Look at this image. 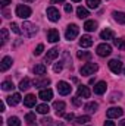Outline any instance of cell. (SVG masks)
<instances>
[{
	"label": "cell",
	"instance_id": "obj_1",
	"mask_svg": "<svg viewBox=\"0 0 125 126\" xmlns=\"http://www.w3.org/2000/svg\"><path fill=\"white\" fill-rule=\"evenodd\" d=\"M21 28H22V32H24L25 37H34L37 34V31H38V27L31 24V22H24Z\"/></svg>",
	"mask_w": 125,
	"mask_h": 126
},
{
	"label": "cell",
	"instance_id": "obj_2",
	"mask_svg": "<svg viewBox=\"0 0 125 126\" xmlns=\"http://www.w3.org/2000/svg\"><path fill=\"white\" fill-rule=\"evenodd\" d=\"M99 70V66L96 64V63H85L81 69H80V73L83 75V76H90V75H93Z\"/></svg>",
	"mask_w": 125,
	"mask_h": 126
},
{
	"label": "cell",
	"instance_id": "obj_3",
	"mask_svg": "<svg viewBox=\"0 0 125 126\" xmlns=\"http://www.w3.org/2000/svg\"><path fill=\"white\" fill-rule=\"evenodd\" d=\"M16 16L21 19H27L31 16V9L27 4H18L16 6Z\"/></svg>",
	"mask_w": 125,
	"mask_h": 126
},
{
	"label": "cell",
	"instance_id": "obj_4",
	"mask_svg": "<svg viewBox=\"0 0 125 126\" xmlns=\"http://www.w3.org/2000/svg\"><path fill=\"white\" fill-rule=\"evenodd\" d=\"M96 53H97L100 57L110 56V53H112V47H110V44H107V43H102V44H99V46H97Z\"/></svg>",
	"mask_w": 125,
	"mask_h": 126
},
{
	"label": "cell",
	"instance_id": "obj_5",
	"mask_svg": "<svg viewBox=\"0 0 125 126\" xmlns=\"http://www.w3.org/2000/svg\"><path fill=\"white\" fill-rule=\"evenodd\" d=\"M78 32H80V28H78L75 24H71V25H68V28H66V31H65V38L69 40V41H72L74 38H77Z\"/></svg>",
	"mask_w": 125,
	"mask_h": 126
},
{
	"label": "cell",
	"instance_id": "obj_6",
	"mask_svg": "<svg viewBox=\"0 0 125 126\" xmlns=\"http://www.w3.org/2000/svg\"><path fill=\"white\" fill-rule=\"evenodd\" d=\"M71 91H72V87L68 82H65V81H59L58 82V93L61 95H68L71 94Z\"/></svg>",
	"mask_w": 125,
	"mask_h": 126
},
{
	"label": "cell",
	"instance_id": "obj_7",
	"mask_svg": "<svg viewBox=\"0 0 125 126\" xmlns=\"http://www.w3.org/2000/svg\"><path fill=\"white\" fill-rule=\"evenodd\" d=\"M47 18H49V21H52V22H58V21L61 19V13H59V10H58L56 7L50 6V7H47Z\"/></svg>",
	"mask_w": 125,
	"mask_h": 126
},
{
	"label": "cell",
	"instance_id": "obj_8",
	"mask_svg": "<svg viewBox=\"0 0 125 126\" xmlns=\"http://www.w3.org/2000/svg\"><path fill=\"white\" fill-rule=\"evenodd\" d=\"M124 114V110L121 109V107H110L107 111H106V116L109 117V119H118V117H121Z\"/></svg>",
	"mask_w": 125,
	"mask_h": 126
},
{
	"label": "cell",
	"instance_id": "obj_9",
	"mask_svg": "<svg viewBox=\"0 0 125 126\" xmlns=\"http://www.w3.org/2000/svg\"><path fill=\"white\" fill-rule=\"evenodd\" d=\"M109 69H110L113 73L119 75V73L122 72V62H121V60H118V59L110 60V62H109Z\"/></svg>",
	"mask_w": 125,
	"mask_h": 126
},
{
	"label": "cell",
	"instance_id": "obj_10",
	"mask_svg": "<svg viewBox=\"0 0 125 126\" xmlns=\"http://www.w3.org/2000/svg\"><path fill=\"white\" fill-rule=\"evenodd\" d=\"M59 56V48H50L49 51H47V54H46V57H44V62L46 63H50V62H53L56 57Z\"/></svg>",
	"mask_w": 125,
	"mask_h": 126
},
{
	"label": "cell",
	"instance_id": "obj_11",
	"mask_svg": "<svg viewBox=\"0 0 125 126\" xmlns=\"http://www.w3.org/2000/svg\"><path fill=\"white\" fill-rule=\"evenodd\" d=\"M106 90H107V84L104 82V81H99L96 85H94V93L97 95H102L106 93Z\"/></svg>",
	"mask_w": 125,
	"mask_h": 126
},
{
	"label": "cell",
	"instance_id": "obj_12",
	"mask_svg": "<svg viewBox=\"0 0 125 126\" xmlns=\"http://www.w3.org/2000/svg\"><path fill=\"white\" fill-rule=\"evenodd\" d=\"M59 38H61V35H59V31H58V30L52 28V30L47 31V40H49L50 43H58Z\"/></svg>",
	"mask_w": 125,
	"mask_h": 126
},
{
	"label": "cell",
	"instance_id": "obj_13",
	"mask_svg": "<svg viewBox=\"0 0 125 126\" xmlns=\"http://www.w3.org/2000/svg\"><path fill=\"white\" fill-rule=\"evenodd\" d=\"M38 98H41L43 101H50L53 98V91L50 88H46V90H41L40 94H38Z\"/></svg>",
	"mask_w": 125,
	"mask_h": 126
},
{
	"label": "cell",
	"instance_id": "obj_14",
	"mask_svg": "<svg viewBox=\"0 0 125 126\" xmlns=\"http://www.w3.org/2000/svg\"><path fill=\"white\" fill-rule=\"evenodd\" d=\"M80 46H81L83 48L91 47V46H93V38H91L90 35H83V37L80 38Z\"/></svg>",
	"mask_w": 125,
	"mask_h": 126
},
{
	"label": "cell",
	"instance_id": "obj_15",
	"mask_svg": "<svg viewBox=\"0 0 125 126\" xmlns=\"http://www.w3.org/2000/svg\"><path fill=\"white\" fill-rule=\"evenodd\" d=\"M21 94H18V93H15V94L9 95L7 98H6V101H7V104L9 106H16V104H19L21 103Z\"/></svg>",
	"mask_w": 125,
	"mask_h": 126
},
{
	"label": "cell",
	"instance_id": "obj_16",
	"mask_svg": "<svg viewBox=\"0 0 125 126\" xmlns=\"http://www.w3.org/2000/svg\"><path fill=\"white\" fill-rule=\"evenodd\" d=\"M12 63H13V60H12V57H9V56H4L3 59H1V64H0V70L1 72H6L10 66H12Z\"/></svg>",
	"mask_w": 125,
	"mask_h": 126
},
{
	"label": "cell",
	"instance_id": "obj_17",
	"mask_svg": "<svg viewBox=\"0 0 125 126\" xmlns=\"http://www.w3.org/2000/svg\"><path fill=\"white\" fill-rule=\"evenodd\" d=\"M90 95H91V91H90L88 87H85V85L78 87V97L80 98H88Z\"/></svg>",
	"mask_w": 125,
	"mask_h": 126
},
{
	"label": "cell",
	"instance_id": "obj_18",
	"mask_svg": "<svg viewBox=\"0 0 125 126\" xmlns=\"http://www.w3.org/2000/svg\"><path fill=\"white\" fill-rule=\"evenodd\" d=\"M53 107H55V110H56V116L58 117H61L65 114V103L63 101H56L55 104H53Z\"/></svg>",
	"mask_w": 125,
	"mask_h": 126
},
{
	"label": "cell",
	"instance_id": "obj_19",
	"mask_svg": "<svg viewBox=\"0 0 125 126\" xmlns=\"http://www.w3.org/2000/svg\"><path fill=\"white\" fill-rule=\"evenodd\" d=\"M112 16H113V19H115L118 24H121V25H125V13H124V12H118V10H113V12H112Z\"/></svg>",
	"mask_w": 125,
	"mask_h": 126
},
{
	"label": "cell",
	"instance_id": "obj_20",
	"mask_svg": "<svg viewBox=\"0 0 125 126\" xmlns=\"http://www.w3.org/2000/svg\"><path fill=\"white\" fill-rule=\"evenodd\" d=\"M100 38L102 40H113L115 38V32L112 30H109V28H106V30H103L100 32Z\"/></svg>",
	"mask_w": 125,
	"mask_h": 126
},
{
	"label": "cell",
	"instance_id": "obj_21",
	"mask_svg": "<svg viewBox=\"0 0 125 126\" xmlns=\"http://www.w3.org/2000/svg\"><path fill=\"white\" fill-rule=\"evenodd\" d=\"M46 70H47V67H46V64H43V63H38V64L34 66V75L43 76V75L46 73Z\"/></svg>",
	"mask_w": 125,
	"mask_h": 126
},
{
	"label": "cell",
	"instance_id": "obj_22",
	"mask_svg": "<svg viewBox=\"0 0 125 126\" xmlns=\"http://www.w3.org/2000/svg\"><path fill=\"white\" fill-rule=\"evenodd\" d=\"M35 95H32V94H28L27 97H24V104L27 106V107H34L35 106Z\"/></svg>",
	"mask_w": 125,
	"mask_h": 126
},
{
	"label": "cell",
	"instance_id": "obj_23",
	"mask_svg": "<svg viewBox=\"0 0 125 126\" xmlns=\"http://www.w3.org/2000/svg\"><path fill=\"white\" fill-rule=\"evenodd\" d=\"M49 85H50V79H49V78H43V79H37V81H34V87H37V88L49 87Z\"/></svg>",
	"mask_w": 125,
	"mask_h": 126
},
{
	"label": "cell",
	"instance_id": "obj_24",
	"mask_svg": "<svg viewBox=\"0 0 125 126\" xmlns=\"http://www.w3.org/2000/svg\"><path fill=\"white\" fill-rule=\"evenodd\" d=\"M84 30L88 31V32L96 31V30H97V22H96V21H85V24H84Z\"/></svg>",
	"mask_w": 125,
	"mask_h": 126
},
{
	"label": "cell",
	"instance_id": "obj_25",
	"mask_svg": "<svg viewBox=\"0 0 125 126\" xmlns=\"http://www.w3.org/2000/svg\"><path fill=\"white\" fill-rule=\"evenodd\" d=\"M77 16H78L80 19H85V18L88 16V10H87L85 7H83V6H80V7L77 9Z\"/></svg>",
	"mask_w": 125,
	"mask_h": 126
},
{
	"label": "cell",
	"instance_id": "obj_26",
	"mask_svg": "<svg viewBox=\"0 0 125 126\" xmlns=\"http://www.w3.org/2000/svg\"><path fill=\"white\" fill-rule=\"evenodd\" d=\"M88 113H94V111H97V109H99V104L97 103H94V101H91V103H88V104H85V107H84Z\"/></svg>",
	"mask_w": 125,
	"mask_h": 126
},
{
	"label": "cell",
	"instance_id": "obj_27",
	"mask_svg": "<svg viewBox=\"0 0 125 126\" xmlns=\"http://www.w3.org/2000/svg\"><path fill=\"white\" fill-rule=\"evenodd\" d=\"M7 126H21V120L16 116H10L7 119Z\"/></svg>",
	"mask_w": 125,
	"mask_h": 126
},
{
	"label": "cell",
	"instance_id": "obj_28",
	"mask_svg": "<svg viewBox=\"0 0 125 126\" xmlns=\"http://www.w3.org/2000/svg\"><path fill=\"white\" fill-rule=\"evenodd\" d=\"M30 88V79L28 78H24L21 82H19V90L21 91H27Z\"/></svg>",
	"mask_w": 125,
	"mask_h": 126
},
{
	"label": "cell",
	"instance_id": "obj_29",
	"mask_svg": "<svg viewBox=\"0 0 125 126\" xmlns=\"http://www.w3.org/2000/svg\"><path fill=\"white\" fill-rule=\"evenodd\" d=\"M37 111H38L40 114H47V113L50 111V107H49L47 104H40V106H37Z\"/></svg>",
	"mask_w": 125,
	"mask_h": 126
},
{
	"label": "cell",
	"instance_id": "obj_30",
	"mask_svg": "<svg viewBox=\"0 0 125 126\" xmlns=\"http://www.w3.org/2000/svg\"><path fill=\"white\" fill-rule=\"evenodd\" d=\"M25 122L30 126H35L34 122H35V113H27L25 114Z\"/></svg>",
	"mask_w": 125,
	"mask_h": 126
},
{
	"label": "cell",
	"instance_id": "obj_31",
	"mask_svg": "<svg viewBox=\"0 0 125 126\" xmlns=\"http://www.w3.org/2000/svg\"><path fill=\"white\" fill-rule=\"evenodd\" d=\"M87 122H90V116H80V117L75 119L74 123H77V125H85Z\"/></svg>",
	"mask_w": 125,
	"mask_h": 126
},
{
	"label": "cell",
	"instance_id": "obj_32",
	"mask_svg": "<svg viewBox=\"0 0 125 126\" xmlns=\"http://www.w3.org/2000/svg\"><path fill=\"white\" fill-rule=\"evenodd\" d=\"M113 43L119 50H125V38H116V40H113Z\"/></svg>",
	"mask_w": 125,
	"mask_h": 126
},
{
	"label": "cell",
	"instance_id": "obj_33",
	"mask_svg": "<svg viewBox=\"0 0 125 126\" xmlns=\"http://www.w3.org/2000/svg\"><path fill=\"white\" fill-rule=\"evenodd\" d=\"M13 82L12 81H4L3 84H1V88H3V91H10V90H13Z\"/></svg>",
	"mask_w": 125,
	"mask_h": 126
},
{
	"label": "cell",
	"instance_id": "obj_34",
	"mask_svg": "<svg viewBox=\"0 0 125 126\" xmlns=\"http://www.w3.org/2000/svg\"><path fill=\"white\" fill-rule=\"evenodd\" d=\"M87 6L90 9H97L100 6V0H87Z\"/></svg>",
	"mask_w": 125,
	"mask_h": 126
},
{
	"label": "cell",
	"instance_id": "obj_35",
	"mask_svg": "<svg viewBox=\"0 0 125 126\" xmlns=\"http://www.w3.org/2000/svg\"><path fill=\"white\" fill-rule=\"evenodd\" d=\"M7 40H9L7 30H6V28H3V30H1V46H4V44L7 43Z\"/></svg>",
	"mask_w": 125,
	"mask_h": 126
},
{
	"label": "cell",
	"instance_id": "obj_36",
	"mask_svg": "<svg viewBox=\"0 0 125 126\" xmlns=\"http://www.w3.org/2000/svg\"><path fill=\"white\" fill-rule=\"evenodd\" d=\"M77 57L78 59H90L91 57V53H88V51H78L77 53Z\"/></svg>",
	"mask_w": 125,
	"mask_h": 126
},
{
	"label": "cell",
	"instance_id": "obj_37",
	"mask_svg": "<svg viewBox=\"0 0 125 126\" xmlns=\"http://www.w3.org/2000/svg\"><path fill=\"white\" fill-rule=\"evenodd\" d=\"M43 50H44V46H43V44H38V46L35 47V50H34V56H40V54L43 53Z\"/></svg>",
	"mask_w": 125,
	"mask_h": 126
},
{
	"label": "cell",
	"instance_id": "obj_38",
	"mask_svg": "<svg viewBox=\"0 0 125 126\" xmlns=\"http://www.w3.org/2000/svg\"><path fill=\"white\" fill-rule=\"evenodd\" d=\"M10 30L15 32V34H22V30H19L18 24H15V22H12V24H10Z\"/></svg>",
	"mask_w": 125,
	"mask_h": 126
},
{
	"label": "cell",
	"instance_id": "obj_39",
	"mask_svg": "<svg viewBox=\"0 0 125 126\" xmlns=\"http://www.w3.org/2000/svg\"><path fill=\"white\" fill-rule=\"evenodd\" d=\"M62 69H63V64L61 62H59V63H55V66H53V72L59 73V72H62Z\"/></svg>",
	"mask_w": 125,
	"mask_h": 126
},
{
	"label": "cell",
	"instance_id": "obj_40",
	"mask_svg": "<svg viewBox=\"0 0 125 126\" xmlns=\"http://www.w3.org/2000/svg\"><path fill=\"white\" fill-rule=\"evenodd\" d=\"M72 103H74V106H81V98L77 95V97L72 98Z\"/></svg>",
	"mask_w": 125,
	"mask_h": 126
},
{
	"label": "cell",
	"instance_id": "obj_41",
	"mask_svg": "<svg viewBox=\"0 0 125 126\" xmlns=\"http://www.w3.org/2000/svg\"><path fill=\"white\" fill-rule=\"evenodd\" d=\"M52 122H53V120H52L50 117H44V119L41 120V123H43V125H46V126H49L50 123H52Z\"/></svg>",
	"mask_w": 125,
	"mask_h": 126
},
{
	"label": "cell",
	"instance_id": "obj_42",
	"mask_svg": "<svg viewBox=\"0 0 125 126\" xmlns=\"http://www.w3.org/2000/svg\"><path fill=\"white\" fill-rule=\"evenodd\" d=\"M12 3V0H0V6L1 7H6L7 4H10Z\"/></svg>",
	"mask_w": 125,
	"mask_h": 126
},
{
	"label": "cell",
	"instance_id": "obj_43",
	"mask_svg": "<svg viewBox=\"0 0 125 126\" xmlns=\"http://www.w3.org/2000/svg\"><path fill=\"white\" fill-rule=\"evenodd\" d=\"M65 119H66L68 122H72V120H75V116L71 113V114H66V116H65Z\"/></svg>",
	"mask_w": 125,
	"mask_h": 126
},
{
	"label": "cell",
	"instance_id": "obj_44",
	"mask_svg": "<svg viewBox=\"0 0 125 126\" xmlns=\"http://www.w3.org/2000/svg\"><path fill=\"white\" fill-rule=\"evenodd\" d=\"M65 12L66 13H71L72 12V4H65Z\"/></svg>",
	"mask_w": 125,
	"mask_h": 126
},
{
	"label": "cell",
	"instance_id": "obj_45",
	"mask_svg": "<svg viewBox=\"0 0 125 126\" xmlns=\"http://www.w3.org/2000/svg\"><path fill=\"white\" fill-rule=\"evenodd\" d=\"M103 126H116L115 125V122H110V120H106V122H104V125Z\"/></svg>",
	"mask_w": 125,
	"mask_h": 126
},
{
	"label": "cell",
	"instance_id": "obj_46",
	"mask_svg": "<svg viewBox=\"0 0 125 126\" xmlns=\"http://www.w3.org/2000/svg\"><path fill=\"white\" fill-rule=\"evenodd\" d=\"M52 4H58V3H65V0H50Z\"/></svg>",
	"mask_w": 125,
	"mask_h": 126
},
{
	"label": "cell",
	"instance_id": "obj_47",
	"mask_svg": "<svg viewBox=\"0 0 125 126\" xmlns=\"http://www.w3.org/2000/svg\"><path fill=\"white\" fill-rule=\"evenodd\" d=\"M49 126H65L63 123H61V122H56V123H50Z\"/></svg>",
	"mask_w": 125,
	"mask_h": 126
},
{
	"label": "cell",
	"instance_id": "obj_48",
	"mask_svg": "<svg viewBox=\"0 0 125 126\" xmlns=\"http://www.w3.org/2000/svg\"><path fill=\"white\" fill-rule=\"evenodd\" d=\"M0 111H4V103L3 101L0 103Z\"/></svg>",
	"mask_w": 125,
	"mask_h": 126
},
{
	"label": "cell",
	"instance_id": "obj_49",
	"mask_svg": "<svg viewBox=\"0 0 125 126\" xmlns=\"http://www.w3.org/2000/svg\"><path fill=\"white\" fill-rule=\"evenodd\" d=\"M119 126H125V119L122 120V122H119Z\"/></svg>",
	"mask_w": 125,
	"mask_h": 126
},
{
	"label": "cell",
	"instance_id": "obj_50",
	"mask_svg": "<svg viewBox=\"0 0 125 126\" xmlns=\"http://www.w3.org/2000/svg\"><path fill=\"white\" fill-rule=\"evenodd\" d=\"M25 3H32V1H35V0H24Z\"/></svg>",
	"mask_w": 125,
	"mask_h": 126
},
{
	"label": "cell",
	"instance_id": "obj_51",
	"mask_svg": "<svg viewBox=\"0 0 125 126\" xmlns=\"http://www.w3.org/2000/svg\"><path fill=\"white\" fill-rule=\"evenodd\" d=\"M72 1H80V0H72Z\"/></svg>",
	"mask_w": 125,
	"mask_h": 126
},
{
	"label": "cell",
	"instance_id": "obj_52",
	"mask_svg": "<svg viewBox=\"0 0 125 126\" xmlns=\"http://www.w3.org/2000/svg\"><path fill=\"white\" fill-rule=\"evenodd\" d=\"M124 73H125V69H124Z\"/></svg>",
	"mask_w": 125,
	"mask_h": 126
}]
</instances>
